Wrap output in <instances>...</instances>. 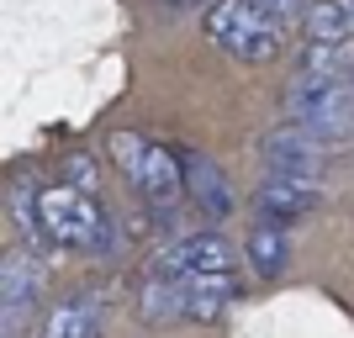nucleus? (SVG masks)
<instances>
[{"label":"nucleus","instance_id":"obj_1","mask_svg":"<svg viewBox=\"0 0 354 338\" xmlns=\"http://www.w3.org/2000/svg\"><path fill=\"white\" fill-rule=\"evenodd\" d=\"M37 238L64 249V254H95V259H106L117 249V222L95 201V191H80L69 180H59V185L37 191Z\"/></svg>","mask_w":354,"mask_h":338},{"label":"nucleus","instance_id":"obj_2","mask_svg":"<svg viewBox=\"0 0 354 338\" xmlns=\"http://www.w3.org/2000/svg\"><path fill=\"white\" fill-rule=\"evenodd\" d=\"M286 122L323 138L328 148L354 143V79L349 69H301L286 90Z\"/></svg>","mask_w":354,"mask_h":338},{"label":"nucleus","instance_id":"obj_3","mask_svg":"<svg viewBox=\"0 0 354 338\" xmlns=\"http://www.w3.org/2000/svg\"><path fill=\"white\" fill-rule=\"evenodd\" d=\"M106 153L117 164V175L127 180V191L148 206V212H175L185 201V164L175 148L153 143L143 133H111Z\"/></svg>","mask_w":354,"mask_h":338},{"label":"nucleus","instance_id":"obj_4","mask_svg":"<svg viewBox=\"0 0 354 338\" xmlns=\"http://www.w3.org/2000/svg\"><path fill=\"white\" fill-rule=\"evenodd\" d=\"M201 32L233 64H275L286 48V21H275L254 0H212L201 16Z\"/></svg>","mask_w":354,"mask_h":338},{"label":"nucleus","instance_id":"obj_5","mask_svg":"<svg viewBox=\"0 0 354 338\" xmlns=\"http://www.w3.org/2000/svg\"><path fill=\"white\" fill-rule=\"evenodd\" d=\"M153 265L175 280H207V275H233V243L217 238L212 227L201 233H180L175 243H164Z\"/></svg>","mask_w":354,"mask_h":338},{"label":"nucleus","instance_id":"obj_6","mask_svg":"<svg viewBox=\"0 0 354 338\" xmlns=\"http://www.w3.org/2000/svg\"><path fill=\"white\" fill-rule=\"evenodd\" d=\"M37 296H43V265H37V254L11 249L0 259V328H6V338H16L27 328V317L37 312Z\"/></svg>","mask_w":354,"mask_h":338},{"label":"nucleus","instance_id":"obj_7","mask_svg":"<svg viewBox=\"0 0 354 338\" xmlns=\"http://www.w3.org/2000/svg\"><path fill=\"white\" fill-rule=\"evenodd\" d=\"M333 148L323 138L301 133V127H275V133L259 138V159H265V175H301V180H323V164Z\"/></svg>","mask_w":354,"mask_h":338},{"label":"nucleus","instance_id":"obj_8","mask_svg":"<svg viewBox=\"0 0 354 338\" xmlns=\"http://www.w3.org/2000/svg\"><path fill=\"white\" fill-rule=\"evenodd\" d=\"M323 201V180H301V175H265L254 191V222H301L307 212H317Z\"/></svg>","mask_w":354,"mask_h":338},{"label":"nucleus","instance_id":"obj_9","mask_svg":"<svg viewBox=\"0 0 354 338\" xmlns=\"http://www.w3.org/2000/svg\"><path fill=\"white\" fill-rule=\"evenodd\" d=\"M106 317H111V307L101 291H69L43 312V338H101Z\"/></svg>","mask_w":354,"mask_h":338},{"label":"nucleus","instance_id":"obj_10","mask_svg":"<svg viewBox=\"0 0 354 338\" xmlns=\"http://www.w3.org/2000/svg\"><path fill=\"white\" fill-rule=\"evenodd\" d=\"M180 164H185V201L201 212L207 222H222L233 217V185H227V175H222L217 164L207 159V153H180Z\"/></svg>","mask_w":354,"mask_h":338},{"label":"nucleus","instance_id":"obj_11","mask_svg":"<svg viewBox=\"0 0 354 338\" xmlns=\"http://www.w3.org/2000/svg\"><path fill=\"white\" fill-rule=\"evenodd\" d=\"M138 317L153 323V328L185 323V291H180V280H169L159 265H148L143 280H138Z\"/></svg>","mask_w":354,"mask_h":338},{"label":"nucleus","instance_id":"obj_12","mask_svg":"<svg viewBox=\"0 0 354 338\" xmlns=\"http://www.w3.org/2000/svg\"><path fill=\"white\" fill-rule=\"evenodd\" d=\"M243 254H249V270H254L259 280L286 275V265H291L286 227H275V222H254V233H249V243H243Z\"/></svg>","mask_w":354,"mask_h":338},{"label":"nucleus","instance_id":"obj_13","mask_svg":"<svg viewBox=\"0 0 354 338\" xmlns=\"http://www.w3.org/2000/svg\"><path fill=\"white\" fill-rule=\"evenodd\" d=\"M254 6H265L275 21H296V16H307L312 0H254Z\"/></svg>","mask_w":354,"mask_h":338},{"label":"nucleus","instance_id":"obj_14","mask_svg":"<svg viewBox=\"0 0 354 338\" xmlns=\"http://www.w3.org/2000/svg\"><path fill=\"white\" fill-rule=\"evenodd\" d=\"M159 6H164L169 16H191V11H201L207 0H159Z\"/></svg>","mask_w":354,"mask_h":338},{"label":"nucleus","instance_id":"obj_15","mask_svg":"<svg viewBox=\"0 0 354 338\" xmlns=\"http://www.w3.org/2000/svg\"><path fill=\"white\" fill-rule=\"evenodd\" d=\"M349 79H354V53H349Z\"/></svg>","mask_w":354,"mask_h":338},{"label":"nucleus","instance_id":"obj_16","mask_svg":"<svg viewBox=\"0 0 354 338\" xmlns=\"http://www.w3.org/2000/svg\"><path fill=\"white\" fill-rule=\"evenodd\" d=\"M349 6H354V0H349Z\"/></svg>","mask_w":354,"mask_h":338}]
</instances>
